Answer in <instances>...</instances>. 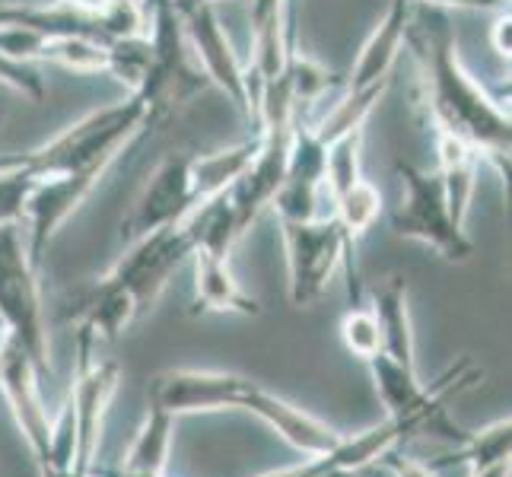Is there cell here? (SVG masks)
<instances>
[{
  "label": "cell",
  "mask_w": 512,
  "mask_h": 477,
  "mask_svg": "<svg viewBox=\"0 0 512 477\" xmlns=\"http://www.w3.org/2000/svg\"><path fill=\"white\" fill-rule=\"evenodd\" d=\"M408 42L420 67V105L427 112L433 131L465 140L506 182L512 147L509 109H503L458 58V42L449 13L430 7L420 20H411Z\"/></svg>",
  "instance_id": "1"
},
{
  "label": "cell",
  "mask_w": 512,
  "mask_h": 477,
  "mask_svg": "<svg viewBox=\"0 0 512 477\" xmlns=\"http://www.w3.org/2000/svg\"><path fill=\"white\" fill-rule=\"evenodd\" d=\"M147 128H153L147 99L140 93H128V99L90 112L77 125L61 131L55 140H48L45 147L32 150L26 169L32 179H51V175H64L74 169L109 172L118 153Z\"/></svg>",
  "instance_id": "2"
},
{
  "label": "cell",
  "mask_w": 512,
  "mask_h": 477,
  "mask_svg": "<svg viewBox=\"0 0 512 477\" xmlns=\"http://www.w3.org/2000/svg\"><path fill=\"white\" fill-rule=\"evenodd\" d=\"M287 249V274H290V299L293 306L306 309L325 296L331 277L344 268L350 306L360 303V284H357V258L353 245L347 242L344 229L331 214L319 220H280Z\"/></svg>",
  "instance_id": "3"
},
{
  "label": "cell",
  "mask_w": 512,
  "mask_h": 477,
  "mask_svg": "<svg viewBox=\"0 0 512 477\" xmlns=\"http://www.w3.org/2000/svg\"><path fill=\"white\" fill-rule=\"evenodd\" d=\"M0 325L4 334L26 350L39 376H51V353L42 309L39 268L32 264L20 223L0 226Z\"/></svg>",
  "instance_id": "4"
},
{
  "label": "cell",
  "mask_w": 512,
  "mask_h": 477,
  "mask_svg": "<svg viewBox=\"0 0 512 477\" xmlns=\"http://www.w3.org/2000/svg\"><path fill=\"white\" fill-rule=\"evenodd\" d=\"M144 4H147L150 70L137 93L147 99L153 125H160L179 105L207 90V77L201 67L191 64V48L172 0H144Z\"/></svg>",
  "instance_id": "5"
},
{
  "label": "cell",
  "mask_w": 512,
  "mask_h": 477,
  "mask_svg": "<svg viewBox=\"0 0 512 477\" xmlns=\"http://www.w3.org/2000/svg\"><path fill=\"white\" fill-rule=\"evenodd\" d=\"M395 172L401 179V201L392 210V217H388L392 233L401 239L430 245L446 261L455 264L468 261L474 255V242L468 239L465 226L452 220L439 175L423 172L411 163H404V159L395 163Z\"/></svg>",
  "instance_id": "6"
},
{
  "label": "cell",
  "mask_w": 512,
  "mask_h": 477,
  "mask_svg": "<svg viewBox=\"0 0 512 477\" xmlns=\"http://www.w3.org/2000/svg\"><path fill=\"white\" fill-rule=\"evenodd\" d=\"M118 379L121 369L112 357H102V341L90 328L77 325V366H74V382H70L67 401L74 408V423H77L74 465L83 474H93L96 468L105 414H109V404L118 392Z\"/></svg>",
  "instance_id": "7"
},
{
  "label": "cell",
  "mask_w": 512,
  "mask_h": 477,
  "mask_svg": "<svg viewBox=\"0 0 512 477\" xmlns=\"http://www.w3.org/2000/svg\"><path fill=\"white\" fill-rule=\"evenodd\" d=\"M191 252H194V236L182 220L175 226L156 229V233L128 242V252L115 261V268L99 284L125 293L144 312L147 306L156 303V296L166 290L169 277L191 258Z\"/></svg>",
  "instance_id": "8"
},
{
  "label": "cell",
  "mask_w": 512,
  "mask_h": 477,
  "mask_svg": "<svg viewBox=\"0 0 512 477\" xmlns=\"http://www.w3.org/2000/svg\"><path fill=\"white\" fill-rule=\"evenodd\" d=\"M172 7L179 13L188 48H191V55L198 58V67L204 70L207 83L220 86L229 96V102L245 115V121L255 125L249 74H245V64L239 61L233 42H229V35L217 16V7L201 4V0H172Z\"/></svg>",
  "instance_id": "9"
},
{
  "label": "cell",
  "mask_w": 512,
  "mask_h": 477,
  "mask_svg": "<svg viewBox=\"0 0 512 477\" xmlns=\"http://www.w3.org/2000/svg\"><path fill=\"white\" fill-rule=\"evenodd\" d=\"M198 204H204L198 185V156L172 153L156 166L131 214L121 220V239L134 242L147 233H156V229L182 223Z\"/></svg>",
  "instance_id": "10"
},
{
  "label": "cell",
  "mask_w": 512,
  "mask_h": 477,
  "mask_svg": "<svg viewBox=\"0 0 512 477\" xmlns=\"http://www.w3.org/2000/svg\"><path fill=\"white\" fill-rule=\"evenodd\" d=\"M249 379L239 373H217V369H169L150 382L147 404L172 414H210L242 404V392Z\"/></svg>",
  "instance_id": "11"
},
{
  "label": "cell",
  "mask_w": 512,
  "mask_h": 477,
  "mask_svg": "<svg viewBox=\"0 0 512 477\" xmlns=\"http://www.w3.org/2000/svg\"><path fill=\"white\" fill-rule=\"evenodd\" d=\"M39 382L42 376L26 357V350L20 344H13L4 334V341H0V392L7 395L16 427L23 430L35 462L45 465L48 449H51V417L42 401Z\"/></svg>",
  "instance_id": "12"
},
{
  "label": "cell",
  "mask_w": 512,
  "mask_h": 477,
  "mask_svg": "<svg viewBox=\"0 0 512 477\" xmlns=\"http://www.w3.org/2000/svg\"><path fill=\"white\" fill-rule=\"evenodd\" d=\"M239 411H249L261 423H268V427L280 439H284L287 446H293L299 455H306V458H315V455H325L331 449H338V443L344 439L338 430H331L328 423H322L319 417L306 414L303 408H293L290 401L277 398L274 392L261 388L252 379H249V385H245V392H242Z\"/></svg>",
  "instance_id": "13"
},
{
  "label": "cell",
  "mask_w": 512,
  "mask_h": 477,
  "mask_svg": "<svg viewBox=\"0 0 512 477\" xmlns=\"http://www.w3.org/2000/svg\"><path fill=\"white\" fill-rule=\"evenodd\" d=\"M411 20H414L411 0H392V4H388L379 26L369 32V39L363 42L357 61H353L350 74L344 80V90H369V86L388 83L401 48L408 45Z\"/></svg>",
  "instance_id": "14"
},
{
  "label": "cell",
  "mask_w": 512,
  "mask_h": 477,
  "mask_svg": "<svg viewBox=\"0 0 512 477\" xmlns=\"http://www.w3.org/2000/svg\"><path fill=\"white\" fill-rule=\"evenodd\" d=\"M194 312H226V315H258L261 303L242 290L229 255H210L194 249Z\"/></svg>",
  "instance_id": "15"
},
{
  "label": "cell",
  "mask_w": 512,
  "mask_h": 477,
  "mask_svg": "<svg viewBox=\"0 0 512 477\" xmlns=\"http://www.w3.org/2000/svg\"><path fill=\"white\" fill-rule=\"evenodd\" d=\"M376 322L382 331V350L388 360H395L398 366L417 369L414 360V325H411V309H408V280L401 274L388 277L376 293Z\"/></svg>",
  "instance_id": "16"
},
{
  "label": "cell",
  "mask_w": 512,
  "mask_h": 477,
  "mask_svg": "<svg viewBox=\"0 0 512 477\" xmlns=\"http://www.w3.org/2000/svg\"><path fill=\"white\" fill-rule=\"evenodd\" d=\"M436 153H439L436 175H439V185H443L449 214H452L455 223L465 226L468 207H471V198H474V185H478L481 156L474 153L465 140L443 134V131H436Z\"/></svg>",
  "instance_id": "17"
},
{
  "label": "cell",
  "mask_w": 512,
  "mask_h": 477,
  "mask_svg": "<svg viewBox=\"0 0 512 477\" xmlns=\"http://www.w3.org/2000/svg\"><path fill=\"white\" fill-rule=\"evenodd\" d=\"M172 427H175L172 414L147 404V420H144V427H140L134 446L128 449L125 462H121L118 474H166Z\"/></svg>",
  "instance_id": "18"
},
{
  "label": "cell",
  "mask_w": 512,
  "mask_h": 477,
  "mask_svg": "<svg viewBox=\"0 0 512 477\" xmlns=\"http://www.w3.org/2000/svg\"><path fill=\"white\" fill-rule=\"evenodd\" d=\"M509 452H512V423L506 417V420L490 423V427H484L478 433H465L452 455H443L427 465L433 471H443L452 465H468L471 471H478V468H490L497 462H509Z\"/></svg>",
  "instance_id": "19"
},
{
  "label": "cell",
  "mask_w": 512,
  "mask_h": 477,
  "mask_svg": "<svg viewBox=\"0 0 512 477\" xmlns=\"http://www.w3.org/2000/svg\"><path fill=\"white\" fill-rule=\"evenodd\" d=\"M331 217L338 220V226L344 229L347 242L357 249V242L376 226V220L382 217V191L360 175L357 182L347 185L344 191H338L331 198Z\"/></svg>",
  "instance_id": "20"
},
{
  "label": "cell",
  "mask_w": 512,
  "mask_h": 477,
  "mask_svg": "<svg viewBox=\"0 0 512 477\" xmlns=\"http://www.w3.org/2000/svg\"><path fill=\"white\" fill-rule=\"evenodd\" d=\"M341 341L347 353H353L357 360L369 363L382 350V331L376 322L373 306H350L341 318Z\"/></svg>",
  "instance_id": "21"
},
{
  "label": "cell",
  "mask_w": 512,
  "mask_h": 477,
  "mask_svg": "<svg viewBox=\"0 0 512 477\" xmlns=\"http://www.w3.org/2000/svg\"><path fill=\"white\" fill-rule=\"evenodd\" d=\"M0 83L32 102H39L45 96V83L39 77V70H32V64H16L4 55H0Z\"/></svg>",
  "instance_id": "22"
},
{
  "label": "cell",
  "mask_w": 512,
  "mask_h": 477,
  "mask_svg": "<svg viewBox=\"0 0 512 477\" xmlns=\"http://www.w3.org/2000/svg\"><path fill=\"white\" fill-rule=\"evenodd\" d=\"M376 468H385L388 474H395V477H436V471L427 462H417V458L404 455L401 449L385 452L376 462Z\"/></svg>",
  "instance_id": "23"
},
{
  "label": "cell",
  "mask_w": 512,
  "mask_h": 477,
  "mask_svg": "<svg viewBox=\"0 0 512 477\" xmlns=\"http://www.w3.org/2000/svg\"><path fill=\"white\" fill-rule=\"evenodd\" d=\"M436 10H509V0H411Z\"/></svg>",
  "instance_id": "24"
},
{
  "label": "cell",
  "mask_w": 512,
  "mask_h": 477,
  "mask_svg": "<svg viewBox=\"0 0 512 477\" xmlns=\"http://www.w3.org/2000/svg\"><path fill=\"white\" fill-rule=\"evenodd\" d=\"M509 32H512L509 10H500L497 23H493V29H490V39H493V51H497V55H500L503 61H509V51H512V39H509Z\"/></svg>",
  "instance_id": "25"
},
{
  "label": "cell",
  "mask_w": 512,
  "mask_h": 477,
  "mask_svg": "<svg viewBox=\"0 0 512 477\" xmlns=\"http://www.w3.org/2000/svg\"><path fill=\"white\" fill-rule=\"evenodd\" d=\"M29 163V153H0V175L16 172Z\"/></svg>",
  "instance_id": "26"
},
{
  "label": "cell",
  "mask_w": 512,
  "mask_h": 477,
  "mask_svg": "<svg viewBox=\"0 0 512 477\" xmlns=\"http://www.w3.org/2000/svg\"><path fill=\"white\" fill-rule=\"evenodd\" d=\"M471 477H509V462H497V465H490V468H478V471H471Z\"/></svg>",
  "instance_id": "27"
},
{
  "label": "cell",
  "mask_w": 512,
  "mask_h": 477,
  "mask_svg": "<svg viewBox=\"0 0 512 477\" xmlns=\"http://www.w3.org/2000/svg\"><path fill=\"white\" fill-rule=\"evenodd\" d=\"M93 477H115V471H99V468H93Z\"/></svg>",
  "instance_id": "28"
},
{
  "label": "cell",
  "mask_w": 512,
  "mask_h": 477,
  "mask_svg": "<svg viewBox=\"0 0 512 477\" xmlns=\"http://www.w3.org/2000/svg\"><path fill=\"white\" fill-rule=\"evenodd\" d=\"M201 4H214L217 7V4H223V0H201Z\"/></svg>",
  "instance_id": "29"
},
{
  "label": "cell",
  "mask_w": 512,
  "mask_h": 477,
  "mask_svg": "<svg viewBox=\"0 0 512 477\" xmlns=\"http://www.w3.org/2000/svg\"><path fill=\"white\" fill-rule=\"evenodd\" d=\"M0 334H4V325H0Z\"/></svg>",
  "instance_id": "30"
},
{
  "label": "cell",
  "mask_w": 512,
  "mask_h": 477,
  "mask_svg": "<svg viewBox=\"0 0 512 477\" xmlns=\"http://www.w3.org/2000/svg\"><path fill=\"white\" fill-rule=\"evenodd\" d=\"M0 341H4V334H0Z\"/></svg>",
  "instance_id": "31"
}]
</instances>
